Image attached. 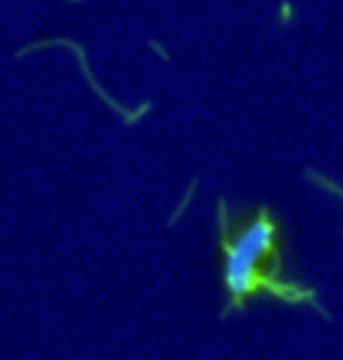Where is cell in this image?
<instances>
[{
	"mask_svg": "<svg viewBox=\"0 0 343 360\" xmlns=\"http://www.w3.org/2000/svg\"><path fill=\"white\" fill-rule=\"evenodd\" d=\"M316 181L320 183V184L327 188L328 190L330 191L331 192L335 193L338 196L343 198V188L340 187L339 186L334 184L331 181L322 178L320 176H318L316 177Z\"/></svg>",
	"mask_w": 343,
	"mask_h": 360,
	"instance_id": "7a4b0ae2",
	"label": "cell"
},
{
	"mask_svg": "<svg viewBox=\"0 0 343 360\" xmlns=\"http://www.w3.org/2000/svg\"><path fill=\"white\" fill-rule=\"evenodd\" d=\"M224 208L219 212L217 232L226 311L240 310L261 295L290 304L313 302L311 288L282 276L278 229L269 211L263 208L236 223Z\"/></svg>",
	"mask_w": 343,
	"mask_h": 360,
	"instance_id": "6da1fadb",
	"label": "cell"
}]
</instances>
